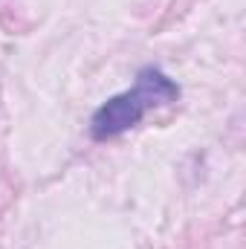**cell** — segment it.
I'll return each mask as SVG.
<instances>
[{
    "mask_svg": "<svg viewBox=\"0 0 246 249\" xmlns=\"http://www.w3.org/2000/svg\"><path fill=\"white\" fill-rule=\"evenodd\" d=\"M180 99V84L165 75L159 67H142L130 90L110 96L90 119V136L96 142H107L136 127L148 116V110L171 105Z\"/></svg>",
    "mask_w": 246,
    "mask_h": 249,
    "instance_id": "cell-1",
    "label": "cell"
}]
</instances>
